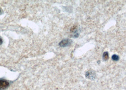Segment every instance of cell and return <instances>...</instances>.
Masks as SVG:
<instances>
[{"mask_svg":"<svg viewBox=\"0 0 126 90\" xmlns=\"http://www.w3.org/2000/svg\"><path fill=\"white\" fill-rule=\"evenodd\" d=\"M72 41L70 39H64L59 43V46L61 47H63V48L69 47L72 44Z\"/></svg>","mask_w":126,"mask_h":90,"instance_id":"obj_1","label":"cell"},{"mask_svg":"<svg viewBox=\"0 0 126 90\" xmlns=\"http://www.w3.org/2000/svg\"><path fill=\"white\" fill-rule=\"evenodd\" d=\"M85 77L87 79L90 80H94L96 78V73L94 70H89L86 72Z\"/></svg>","mask_w":126,"mask_h":90,"instance_id":"obj_2","label":"cell"},{"mask_svg":"<svg viewBox=\"0 0 126 90\" xmlns=\"http://www.w3.org/2000/svg\"><path fill=\"white\" fill-rule=\"evenodd\" d=\"M9 85V83L6 80L0 79V90H4L7 88Z\"/></svg>","mask_w":126,"mask_h":90,"instance_id":"obj_3","label":"cell"},{"mask_svg":"<svg viewBox=\"0 0 126 90\" xmlns=\"http://www.w3.org/2000/svg\"><path fill=\"white\" fill-rule=\"evenodd\" d=\"M109 58V53L107 52H105V53H104L103 55V60L106 61L107 60H108Z\"/></svg>","mask_w":126,"mask_h":90,"instance_id":"obj_4","label":"cell"},{"mask_svg":"<svg viewBox=\"0 0 126 90\" xmlns=\"http://www.w3.org/2000/svg\"><path fill=\"white\" fill-rule=\"evenodd\" d=\"M112 59L113 61H117L119 60V55H113L112 56Z\"/></svg>","mask_w":126,"mask_h":90,"instance_id":"obj_5","label":"cell"},{"mask_svg":"<svg viewBox=\"0 0 126 90\" xmlns=\"http://www.w3.org/2000/svg\"><path fill=\"white\" fill-rule=\"evenodd\" d=\"M2 43V39L0 38V45H1Z\"/></svg>","mask_w":126,"mask_h":90,"instance_id":"obj_6","label":"cell"},{"mask_svg":"<svg viewBox=\"0 0 126 90\" xmlns=\"http://www.w3.org/2000/svg\"></svg>","mask_w":126,"mask_h":90,"instance_id":"obj_7","label":"cell"}]
</instances>
